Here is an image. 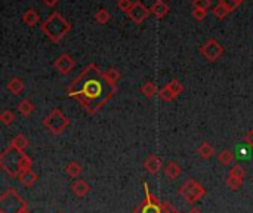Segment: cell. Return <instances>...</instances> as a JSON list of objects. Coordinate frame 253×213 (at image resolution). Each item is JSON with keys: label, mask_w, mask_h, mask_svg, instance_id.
Returning a JSON list of instances; mask_svg holds the SVG:
<instances>
[{"label": "cell", "mask_w": 253, "mask_h": 213, "mask_svg": "<svg viewBox=\"0 0 253 213\" xmlns=\"http://www.w3.org/2000/svg\"><path fill=\"white\" fill-rule=\"evenodd\" d=\"M65 92L86 110L88 114H97L116 95L117 88H113L107 82L105 71L97 64H88L67 86Z\"/></svg>", "instance_id": "6da1fadb"}, {"label": "cell", "mask_w": 253, "mask_h": 213, "mask_svg": "<svg viewBox=\"0 0 253 213\" xmlns=\"http://www.w3.org/2000/svg\"><path fill=\"white\" fill-rule=\"evenodd\" d=\"M31 166H33V159L28 154H25L23 150H18L11 144L0 154V167L12 178H18L23 172L31 169Z\"/></svg>", "instance_id": "7a4b0ae2"}, {"label": "cell", "mask_w": 253, "mask_h": 213, "mask_svg": "<svg viewBox=\"0 0 253 213\" xmlns=\"http://www.w3.org/2000/svg\"><path fill=\"white\" fill-rule=\"evenodd\" d=\"M40 28L51 42L58 43L71 30V24L59 12H52L51 17L40 25Z\"/></svg>", "instance_id": "3957f363"}, {"label": "cell", "mask_w": 253, "mask_h": 213, "mask_svg": "<svg viewBox=\"0 0 253 213\" xmlns=\"http://www.w3.org/2000/svg\"><path fill=\"white\" fill-rule=\"evenodd\" d=\"M27 210H30L28 203L15 188H6L0 194V213H25Z\"/></svg>", "instance_id": "277c9868"}, {"label": "cell", "mask_w": 253, "mask_h": 213, "mask_svg": "<svg viewBox=\"0 0 253 213\" xmlns=\"http://www.w3.org/2000/svg\"><path fill=\"white\" fill-rule=\"evenodd\" d=\"M71 124L70 118L62 113L59 108H53L45 118H43V126L53 135H61L68 126Z\"/></svg>", "instance_id": "5b68a950"}, {"label": "cell", "mask_w": 253, "mask_h": 213, "mask_svg": "<svg viewBox=\"0 0 253 213\" xmlns=\"http://www.w3.org/2000/svg\"><path fill=\"white\" fill-rule=\"evenodd\" d=\"M178 194L182 197V200H184L185 203L194 204V203H197L199 200H202V198L206 195V188H204L202 184H199L197 181L188 179V181H185V182L179 187Z\"/></svg>", "instance_id": "8992f818"}, {"label": "cell", "mask_w": 253, "mask_h": 213, "mask_svg": "<svg viewBox=\"0 0 253 213\" xmlns=\"http://www.w3.org/2000/svg\"><path fill=\"white\" fill-rule=\"evenodd\" d=\"M225 49L224 46L216 40V39H207L204 42V45L200 47V53L209 61V62H215L218 61L222 55H224Z\"/></svg>", "instance_id": "52a82bcc"}, {"label": "cell", "mask_w": 253, "mask_h": 213, "mask_svg": "<svg viewBox=\"0 0 253 213\" xmlns=\"http://www.w3.org/2000/svg\"><path fill=\"white\" fill-rule=\"evenodd\" d=\"M244 178H246V170L240 165H234L225 178V184L231 191H238L244 184Z\"/></svg>", "instance_id": "ba28073f"}, {"label": "cell", "mask_w": 253, "mask_h": 213, "mask_svg": "<svg viewBox=\"0 0 253 213\" xmlns=\"http://www.w3.org/2000/svg\"><path fill=\"white\" fill-rule=\"evenodd\" d=\"M53 67H55V70L58 71L59 74L67 76V74H70L71 71L74 70V67H76V59H74L71 55H68V53H61V55L55 59Z\"/></svg>", "instance_id": "9c48e42d"}, {"label": "cell", "mask_w": 253, "mask_h": 213, "mask_svg": "<svg viewBox=\"0 0 253 213\" xmlns=\"http://www.w3.org/2000/svg\"><path fill=\"white\" fill-rule=\"evenodd\" d=\"M150 14H151L150 8H147V6H145L144 3H141V2H135L133 6H132V9H130L126 15H127V18H129L130 21H133L135 24H142V23L150 17Z\"/></svg>", "instance_id": "30bf717a"}, {"label": "cell", "mask_w": 253, "mask_h": 213, "mask_svg": "<svg viewBox=\"0 0 253 213\" xmlns=\"http://www.w3.org/2000/svg\"><path fill=\"white\" fill-rule=\"evenodd\" d=\"M71 191H73V194H74L76 197L83 198V197H86V195L91 192V185H89L88 181H84V179L78 178V179H76V181L73 182Z\"/></svg>", "instance_id": "8fae6325"}, {"label": "cell", "mask_w": 253, "mask_h": 213, "mask_svg": "<svg viewBox=\"0 0 253 213\" xmlns=\"http://www.w3.org/2000/svg\"><path fill=\"white\" fill-rule=\"evenodd\" d=\"M163 163H161V159L155 154H150L145 162H144V169L150 173V175H157L161 169Z\"/></svg>", "instance_id": "7c38bea8"}, {"label": "cell", "mask_w": 253, "mask_h": 213, "mask_svg": "<svg viewBox=\"0 0 253 213\" xmlns=\"http://www.w3.org/2000/svg\"><path fill=\"white\" fill-rule=\"evenodd\" d=\"M181 173H182V167H181V165L178 163V162H169V163H166V166H164V175L171 179V181H175V179H178L179 176H181Z\"/></svg>", "instance_id": "4fadbf2b"}, {"label": "cell", "mask_w": 253, "mask_h": 213, "mask_svg": "<svg viewBox=\"0 0 253 213\" xmlns=\"http://www.w3.org/2000/svg\"><path fill=\"white\" fill-rule=\"evenodd\" d=\"M160 206H161V201L157 204V203H147V201L142 200V203H139L135 207L133 213H161Z\"/></svg>", "instance_id": "5bb4252c"}, {"label": "cell", "mask_w": 253, "mask_h": 213, "mask_svg": "<svg viewBox=\"0 0 253 213\" xmlns=\"http://www.w3.org/2000/svg\"><path fill=\"white\" fill-rule=\"evenodd\" d=\"M18 181H20L24 187H33V185L39 181V175H37L33 169H28V170L23 172V173L18 176Z\"/></svg>", "instance_id": "9a60e30c"}, {"label": "cell", "mask_w": 253, "mask_h": 213, "mask_svg": "<svg viewBox=\"0 0 253 213\" xmlns=\"http://www.w3.org/2000/svg\"><path fill=\"white\" fill-rule=\"evenodd\" d=\"M150 11H151V14H152L154 17L163 18V17H166V15L169 14V6H167L166 2H163V0H155V2L151 5Z\"/></svg>", "instance_id": "2e32d148"}, {"label": "cell", "mask_w": 253, "mask_h": 213, "mask_svg": "<svg viewBox=\"0 0 253 213\" xmlns=\"http://www.w3.org/2000/svg\"><path fill=\"white\" fill-rule=\"evenodd\" d=\"M24 82L20 79V77H12V79H9L8 80V83H6V89H8V92L9 94H12V95H20V94H23L24 92Z\"/></svg>", "instance_id": "e0dca14e"}, {"label": "cell", "mask_w": 253, "mask_h": 213, "mask_svg": "<svg viewBox=\"0 0 253 213\" xmlns=\"http://www.w3.org/2000/svg\"><path fill=\"white\" fill-rule=\"evenodd\" d=\"M197 154H199V157L202 160H209V159L213 157L215 148H213V145L210 144V142H202V144L199 145V148H197Z\"/></svg>", "instance_id": "ac0fdd59"}, {"label": "cell", "mask_w": 253, "mask_h": 213, "mask_svg": "<svg viewBox=\"0 0 253 213\" xmlns=\"http://www.w3.org/2000/svg\"><path fill=\"white\" fill-rule=\"evenodd\" d=\"M23 21H24V24H25V25L33 27V25H36V24L40 21V17H39V14H37V11H36V9L28 8V9L23 14Z\"/></svg>", "instance_id": "d6986e66"}, {"label": "cell", "mask_w": 253, "mask_h": 213, "mask_svg": "<svg viewBox=\"0 0 253 213\" xmlns=\"http://www.w3.org/2000/svg\"><path fill=\"white\" fill-rule=\"evenodd\" d=\"M234 159H235V153L231 150H222L218 154V163L221 166H231L234 163Z\"/></svg>", "instance_id": "ffe728a7"}, {"label": "cell", "mask_w": 253, "mask_h": 213, "mask_svg": "<svg viewBox=\"0 0 253 213\" xmlns=\"http://www.w3.org/2000/svg\"><path fill=\"white\" fill-rule=\"evenodd\" d=\"M64 172H65V175H67L68 178H78V176H80V173H81V166H80V163H78V162L71 160V162H68V163H67V166H65Z\"/></svg>", "instance_id": "44dd1931"}, {"label": "cell", "mask_w": 253, "mask_h": 213, "mask_svg": "<svg viewBox=\"0 0 253 213\" xmlns=\"http://www.w3.org/2000/svg\"><path fill=\"white\" fill-rule=\"evenodd\" d=\"M11 145L15 147V148H18V150H23V151H24V150L30 145V141H28V138L24 136L23 133H18V135L11 141Z\"/></svg>", "instance_id": "7402d4cb"}, {"label": "cell", "mask_w": 253, "mask_h": 213, "mask_svg": "<svg viewBox=\"0 0 253 213\" xmlns=\"http://www.w3.org/2000/svg\"><path fill=\"white\" fill-rule=\"evenodd\" d=\"M105 79H107V82H108L113 88H117V83H119V80H120V71H119L117 68H114V67L108 68V70L105 71Z\"/></svg>", "instance_id": "603a6c76"}, {"label": "cell", "mask_w": 253, "mask_h": 213, "mask_svg": "<svg viewBox=\"0 0 253 213\" xmlns=\"http://www.w3.org/2000/svg\"><path fill=\"white\" fill-rule=\"evenodd\" d=\"M34 111V104L30 101V99H23L20 104H18V113L24 117H28L31 113Z\"/></svg>", "instance_id": "cb8c5ba5"}, {"label": "cell", "mask_w": 253, "mask_h": 213, "mask_svg": "<svg viewBox=\"0 0 253 213\" xmlns=\"http://www.w3.org/2000/svg\"><path fill=\"white\" fill-rule=\"evenodd\" d=\"M141 94H142L145 98H152L154 95L158 94V89H157L155 83H152V82H145V83L141 86Z\"/></svg>", "instance_id": "d4e9b609"}, {"label": "cell", "mask_w": 253, "mask_h": 213, "mask_svg": "<svg viewBox=\"0 0 253 213\" xmlns=\"http://www.w3.org/2000/svg\"><path fill=\"white\" fill-rule=\"evenodd\" d=\"M158 98L161 99V101H164V102H171V101H174L177 96L174 95V92L169 89V86L166 85V86H163L161 89H158Z\"/></svg>", "instance_id": "484cf974"}, {"label": "cell", "mask_w": 253, "mask_h": 213, "mask_svg": "<svg viewBox=\"0 0 253 213\" xmlns=\"http://www.w3.org/2000/svg\"><path fill=\"white\" fill-rule=\"evenodd\" d=\"M110 18H111V15H110V12L105 8H100L95 12V20H97L98 24H107L110 21Z\"/></svg>", "instance_id": "4316f807"}, {"label": "cell", "mask_w": 253, "mask_h": 213, "mask_svg": "<svg viewBox=\"0 0 253 213\" xmlns=\"http://www.w3.org/2000/svg\"><path fill=\"white\" fill-rule=\"evenodd\" d=\"M167 86H169V89H171V91L174 92L175 96H179V95L184 92V85H182L179 80H177V79H174V80L169 82Z\"/></svg>", "instance_id": "83f0119b"}, {"label": "cell", "mask_w": 253, "mask_h": 213, "mask_svg": "<svg viewBox=\"0 0 253 213\" xmlns=\"http://www.w3.org/2000/svg\"><path fill=\"white\" fill-rule=\"evenodd\" d=\"M0 121H2L5 126H11L15 121V114L11 110H5L0 114Z\"/></svg>", "instance_id": "f1b7e54d"}, {"label": "cell", "mask_w": 253, "mask_h": 213, "mask_svg": "<svg viewBox=\"0 0 253 213\" xmlns=\"http://www.w3.org/2000/svg\"><path fill=\"white\" fill-rule=\"evenodd\" d=\"M218 2H219V5L225 6L231 12V11L237 9L243 3V0H218Z\"/></svg>", "instance_id": "f546056e"}, {"label": "cell", "mask_w": 253, "mask_h": 213, "mask_svg": "<svg viewBox=\"0 0 253 213\" xmlns=\"http://www.w3.org/2000/svg\"><path fill=\"white\" fill-rule=\"evenodd\" d=\"M228 14H229V11H228V9H227L225 6L219 5V3H218V5H216L215 8H213V15H215V17H216L218 20H222V18H225V17L228 15Z\"/></svg>", "instance_id": "4dcf8cb0"}, {"label": "cell", "mask_w": 253, "mask_h": 213, "mask_svg": "<svg viewBox=\"0 0 253 213\" xmlns=\"http://www.w3.org/2000/svg\"><path fill=\"white\" fill-rule=\"evenodd\" d=\"M161 213H179L178 207H175L171 201H161Z\"/></svg>", "instance_id": "1f68e13d"}, {"label": "cell", "mask_w": 253, "mask_h": 213, "mask_svg": "<svg viewBox=\"0 0 253 213\" xmlns=\"http://www.w3.org/2000/svg\"><path fill=\"white\" fill-rule=\"evenodd\" d=\"M133 3H135V2H132V0H117V8H119L120 11H123V12L127 14V12L132 9Z\"/></svg>", "instance_id": "d6a6232c"}, {"label": "cell", "mask_w": 253, "mask_h": 213, "mask_svg": "<svg viewBox=\"0 0 253 213\" xmlns=\"http://www.w3.org/2000/svg\"><path fill=\"white\" fill-rule=\"evenodd\" d=\"M212 5V0H193V8L207 11Z\"/></svg>", "instance_id": "836d02e7"}, {"label": "cell", "mask_w": 253, "mask_h": 213, "mask_svg": "<svg viewBox=\"0 0 253 213\" xmlns=\"http://www.w3.org/2000/svg\"><path fill=\"white\" fill-rule=\"evenodd\" d=\"M193 17L197 20V21H202L207 17V11H203V9H197V8H193Z\"/></svg>", "instance_id": "e575fe53"}, {"label": "cell", "mask_w": 253, "mask_h": 213, "mask_svg": "<svg viewBox=\"0 0 253 213\" xmlns=\"http://www.w3.org/2000/svg\"><path fill=\"white\" fill-rule=\"evenodd\" d=\"M244 144L249 148H253V129H250L246 135H244Z\"/></svg>", "instance_id": "d590c367"}, {"label": "cell", "mask_w": 253, "mask_h": 213, "mask_svg": "<svg viewBox=\"0 0 253 213\" xmlns=\"http://www.w3.org/2000/svg\"><path fill=\"white\" fill-rule=\"evenodd\" d=\"M247 151H249V147L246 145V147H240L238 150H237V153H238V157H241V159H249V154H247Z\"/></svg>", "instance_id": "8d00e7d4"}, {"label": "cell", "mask_w": 253, "mask_h": 213, "mask_svg": "<svg viewBox=\"0 0 253 213\" xmlns=\"http://www.w3.org/2000/svg\"><path fill=\"white\" fill-rule=\"evenodd\" d=\"M43 3H45L46 6H51V8H53V6L58 3V0H43Z\"/></svg>", "instance_id": "74e56055"}, {"label": "cell", "mask_w": 253, "mask_h": 213, "mask_svg": "<svg viewBox=\"0 0 253 213\" xmlns=\"http://www.w3.org/2000/svg\"><path fill=\"white\" fill-rule=\"evenodd\" d=\"M185 213H202V210L200 209H197V207H191L188 212H185Z\"/></svg>", "instance_id": "f35d334b"}, {"label": "cell", "mask_w": 253, "mask_h": 213, "mask_svg": "<svg viewBox=\"0 0 253 213\" xmlns=\"http://www.w3.org/2000/svg\"><path fill=\"white\" fill-rule=\"evenodd\" d=\"M58 213H64V212H58Z\"/></svg>", "instance_id": "ab89813d"}]
</instances>
